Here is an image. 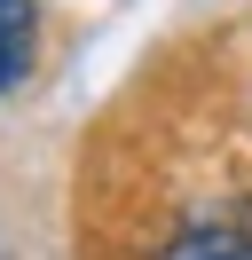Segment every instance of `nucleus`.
Returning <instances> with one entry per match:
<instances>
[{
	"label": "nucleus",
	"mask_w": 252,
	"mask_h": 260,
	"mask_svg": "<svg viewBox=\"0 0 252 260\" xmlns=\"http://www.w3.org/2000/svg\"><path fill=\"white\" fill-rule=\"evenodd\" d=\"M32 0H0V95H8L16 79L32 71Z\"/></svg>",
	"instance_id": "f257e3e1"
},
{
	"label": "nucleus",
	"mask_w": 252,
	"mask_h": 260,
	"mask_svg": "<svg viewBox=\"0 0 252 260\" xmlns=\"http://www.w3.org/2000/svg\"><path fill=\"white\" fill-rule=\"evenodd\" d=\"M166 260H252V237L205 229V237H181V244H166Z\"/></svg>",
	"instance_id": "f03ea898"
}]
</instances>
